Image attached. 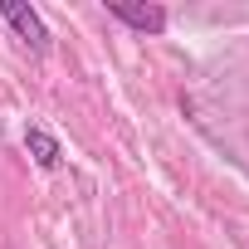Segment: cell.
<instances>
[{"label":"cell","mask_w":249,"mask_h":249,"mask_svg":"<svg viewBox=\"0 0 249 249\" xmlns=\"http://www.w3.org/2000/svg\"><path fill=\"white\" fill-rule=\"evenodd\" d=\"M0 20H5V25L30 44V54H49V30H44V20H39V10H35V5L5 0V5H0Z\"/></svg>","instance_id":"6da1fadb"},{"label":"cell","mask_w":249,"mask_h":249,"mask_svg":"<svg viewBox=\"0 0 249 249\" xmlns=\"http://www.w3.org/2000/svg\"><path fill=\"white\" fill-rule=\"evenodd\" d=\"M107 15L122 20L127 30H137V35H161V30H166V10H161V5H127V0H107Z\"/></svg>","instance_id":"7a4b0ae2"},{"label":"cell","mask_w":249,"mask_h":249,"mask_svg":"<svg viewBox=\"0 0 249 249\" xmlns=\"http://www.w3.org/2000/svg\"><path fill=\"white\" fill-rule=\"evenodd\" d=\"M25 147H30V157H35V166H39V171H54V166L64 161L59 137H54L49 127H39V122H30V127H25Z\"/></svg>","instance_id":"3957f363"}]
</instances>
